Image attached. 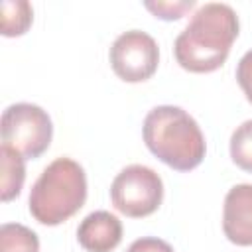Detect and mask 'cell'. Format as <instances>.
Wrapping results in <instances>:
<instances>
[{
  "label": "cell",
  "instance_id": "obj_5",
  "mask_svg": "<svg viewBox=\"0 0 252 252\" xmlns=\"http://www.w3.org/2000/svg\"><path fill=\"white\" fill-rule=\"evenodd\" d=\"M163 199V181L148 165H126L110 185L114 209L126 217L140 219L158 211Z\"/></svg>",
  "mask_w": 252,
  "mask_h": 252
},
{
  "label": "cell",
  "instance_id": "obj_1",
  "mask_svg": "<svg viewBox=\"0 0 252 252\" xmlns=\"http://www.w3.org/2000/svg\"><path fill=\"white\" fill-rule=\"evenodd\" d=\"M238 28V16L228 4H203L175 37L173 53L177 63L191 73L219 69L230 53Z\"/></svg>",
  "mask_w": 252,
  "mask_h": 252
},
{
  "label": "cell",
  "instance_id": "obj_13",
  "mask_svg": "<svg viewBox=\"0 0 252 252\" xmlns=\"http://www.w3.org/2000/svg\"><path fill=\"white\" fill-rule=\"evenodd\" d=\"M144 6L161 20H179L187 10L195 6L193 0H173V2H144Z\"/></svg>",
  "mask_w": 252,
  "mask_h": 252
},
{
  "label": "cell",
  "instance_id": "obj_15",
  "mask_svg": "<svg viewBox=\"0 0 252 252\" xmlns=\"http://www.w3.org/2000/svg\"><path fill=\"white\" fill-rule=\"evenodd\" d=\"M126 252H173V248L156 236H142L138 240H134Z\"/></svg>",
  "mask_w": 252,
  "mask_h": 252
},
{
  "label": "cell",
  "instance_id": "obj_3",
  "mask_svg": "<svg viewBox=\"0 0 252 252\" xmlns=\"http://www.w3.org/2000/svg\"><path fill=\"white\" fill-rule=\"evenodd\" d=\"M87 201L85 169L71 158L53 159L35 179L30 191L32 217L47 226L71 219Z\"/></svg>",
  "mask_w": 252,
  "mask_h": 252
},
{
  "label": "cell",
  "instance_id": "obj_6",
  "mask_svg": "<svg viewBox=\"0 0 252 252\" xmlns=\"http://www.w3.org/2000/svg\"><path fill=\"white\" fill-rule=\"evenodd\" d=\"M108 57L112 71L122 81L142 83L156 73L159 63V49L150 33L142 30H130L114 39Z\"/></svg>",
  "mask_w": 252,
  "mask_h": 252
},
{
  "label": "cell",
  "instance_id": "obj_14",
  "mask_svg": "<svg viewBox=\"0 0 252 252\" xmlns=\"http://www.w3.org/2000/svg\"><path fill=\"white\" fill-rule=\"evenodd\" d=\"M236 81H238L242 93L246 94L248 102H252V49L240 57V61L236 65Z\"/></svg>",
  "mask_w": 252,
  "mask_h": 252
},
{
  "label": "cell",
  "instance_id": "obj_4",
  "mask_svg": "<svg viewBox=\"0 0 252 252\" xmlns=\"http://www.w3.org/2000/svg\"><path fill=\"white\" fill-rule=\"evenodd\" d=\"M2 144L14 148L26 159L39 158L51 144L53 124L49 114L32 102L10 104L2 112Z\"/></svg>",
  "mask_w": 252,
  "mask_h": 252
},
{
  "label": "cell",
  "instance_id": "obj_11",
  "mask_svg": "<svg viewBox=\"0 0 252 252\" xmlns=\"http://www.w3.org/2000/svg\"><path fill=\"white\" fill-rule=\"evenodd\" d=\"M0 252H39L37 234L18 222H4L0 226Z\"/></svg>",
  "mask_w": 252,
  "mask_h": 252
},
{
  "label": "cell",
  "instance_id": "obj_8",
  "mask_svg": "<svg viewBox=\"0 0 252 252\" xmlns=\"http://www.w3.org/2000/svg\"><path fill=\"white\" fill-rule=\"evenodd\" d=\"M77 238L87 252H110L122 240V222L108 211H94L81 220Z\"/></svg>",
  "mask_w": 252,
  "mask_h": 252
},
{
  "label": "cell",
  "instance_id": "obj_12",
  "mask_svg": "<svg viewBox=\"0 0 252 252\" xmlns=\"http://www.w3.org/2000/svg\"><path fill=\"white\" fill-rule=\"evenodd\" d=\"M230 158L232 161L252 173V120L242 122L230 136Z\"/></svg>",
  "mask_w": 252,
  "mask_h": 252
},
{
  "label": "cell",
  "instance_id": "obj_10",
  "mask_svg": "<svg viewBox=\"0 0 252 252\" xmlns=\"http://www.w3.org/2000/svg\"><path fill=\"white\" fill-rule=\"evenodd\" d=\"M33 20V10L28 0H4L2 2V35L16 37L28 32Z\"/></svg>",
  "mask_w": 252,
  "mask_h": 252
},
{
  "label": "cell",
  "instance_id": "obj_9",
  "mask_svg": "<svg viewBox=\"0 0 252 252\" xmlns=\"http://www.w3.org/2000/svg\"><path fill=\"white\" fill-rule=\"evenodd\" d=\"M0 156H2V201L8 203L16 199L24 187V179H26L24 159L26 158L6 144H2Z\"/></svg>",
  "mask_w": 252,
  "mask_h": 252
},
{
  "label": "cell",
  "instance_id": "obj_2",
  "mask_svg": "<svg viewBox=\"0 0 252 252\" xmlns=\"http://www.w3.org/2000/svg\"><path fill=\"white\" fill-rule=\"evenodd\" d=\"M142 132L148 150L177 171L195 169L205 158V136L195 118L179 106L152 108L144 118Z\"/></svg>",
  "mask_w": 252,
  "mask_h": 252
},
{
  "label": "cell",
  "instance_id": "obj_7",
  "mask_svg": "<svg viewBox=\"0 0 252 252\" xmlns=\"http://www.w3.org/2000/svg\"><path fill=\"white\" fill-rule=\"evenodd\" d=\"M224 236L238 246H252V185L240 183L228 189L222 207Z\"/></svg>",
  "mask_w": 252,
  "mask_h": 252
}]
</instances>
